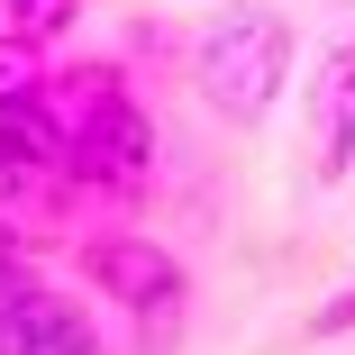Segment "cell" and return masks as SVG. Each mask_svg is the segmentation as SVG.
<instances>
[{"label":"cell","mask_w":355,"mask_h":355,"mask_svg":"<svg viewBox=\"0 0 355 355\" xmlns=\"http://www.w3.org/2000/svg\"><path fill=\"white\" fill-rule=\"evenodd\" d=\"M37 128L55 146V182L64 200H146L155 191V110L128 83V64L110 55H73L55 64L37 92Z\"/></svg>","instance_id":"6da1fadb"},{"label":"cell","mask_w":355,"mask_h":355,"mask_svg":"<svg viewBox=\"0 0 355 355\" xmlns=\"http://www.w3.org/2000/svg\"><path fill=\"white\" fill-rule=\"evenodd\" d=\"M0 237H19V228H10V219H0Z\"/></svg>","instance_id":"30bf717a"},{"label":"cell","mask_w":355,"mask_h":355,"mask_svg":"<svg viewBox=\"0 0 355 355\" xmlns=\"http://www.w3.org/2000/svg\"><path fill=\"white\" fill-rule=\"evenodd\" d=\"M292 64H301V37L282 10H228L191 46V92L219 128H264L292 92Z\"/></svg>","instance_id":"7a4b0ae2"},{"label":"cell","mask_w":355,"mask_h":355,"mask_svg":"<svg viewBox=\"0 0 355 355\" xmlns=\"http://www.w3.org/2000/svg\"><path fill=\"white\" fill-rule=\"evenodd\" d=\"M10 200H19V173H10V164H0V219H10Z\"/></svg>","instance_id":"9c48e42d"},{"label":"cell","mask_w":355,"mask_h":355,"mask_svg":"<svg viewBox=\"0 0 355 355\" xmlns=\"http://www.w3.org/2000/svg\"><path fill=\"white\" fill-rule=\"evenodd\" d=\"M73 19H83V0H0V28L28 37V46H46V55L73 37Z\"/></svg>","instance_id":"52a82bcc"},{"label":"cell","mask_w":355,"mask_h":355,"mask_svg":"<svg viewBox=\"0 0 355 355\" xmlns=\"http://www.w3.org/2000/svg\"><path fill=\"white\" fill-rule=\"evenodd\" d=\"M0 355H110L101 310L73 301L64 282H28L0 301Z\"/></svg>","instance_id":"277c9868"},{"label":"cell","mask_w":355,"mask_h":355,"mask_svg":"<svg viewBox=\"0 0 355 355\" xmlns=\"http://www.w3.org/2000/svg\"><path fill=\"white\" fill-rule=\"evenodd\" d=\"M310 173L355 182V37H328L310 64Z\"/></svg>","instance_id":"5b68a950"},{"label":"cell","mask_w":355,"mask_h":355,"mask_svg":"<svg viewBox=\"0 0 355 355\" xmlns=\"http://www.w3.org/2000/svg\"><path fill=\"white\" fill-rule=\"evenodd\" d=\"M46 73H55V55L0 28V119H37V92H46Z\"/></svg>","instance_id":"8992f818"},{"label":"cell","mask_w":355,"mask_h":355,"mask_svg":"<svg viewBox=\"0 0 355 355\" xmlns=\"http://www.w3.org/2000/svg\"><path fill=\"white\" fill-rule=\"evenodd\" d=\"M310 337H355V282H346L337 301H319V310H310Z\"/></svg>","instance_id":"ba28073f"},{"label":"cell","mask_w":355,"mask_h":355,"mask_svg":"<svg viewBox=\"0 0 355 355\" xmlns=\"http://www.w3.org/2000/svg\"><path fill=\"white\" fill-rule=\"evenodd\" d=\"M73 282H83L92 301H110L119 319H137V337H155V346L191 310L182 255L164 237H146V228H92V237H73Z\"/></svg>","instance_id":"3957f363"}]
</instances>
